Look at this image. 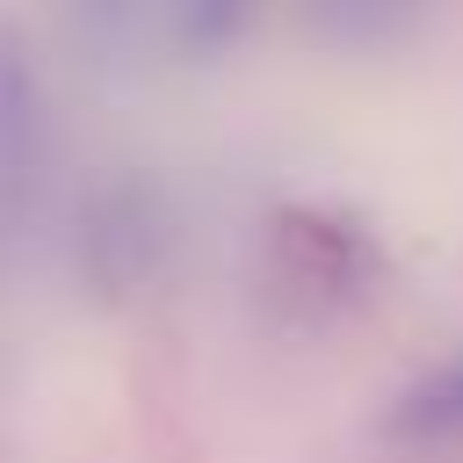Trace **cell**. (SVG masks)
Here are the masks:
<instances>
[{
  "label": "cell",
  "mask_w": 463,
  "mask_h": 463,
  "mask_svg": "<svg viewBox=\"0 0 463 463\" xmlns=\"http://www.w3.org/2000/svg\"><path fill=\"white\" fill-rule=\"evenodd\" d=\"M166 22H174V43L195 51V58H217L246 36L253 22V0H166Z\"/></svg>",
  "instance_id": "8992f818"
},
{
  "label": "cell",
  "mask_w": 463,
  "mask_h": 463,
  "mask_svg": "<svg viewBox=\"0 0 463 463\" xmlns=\"http://www.w3.org/2000/svg\"><path fill=\"white\" fill-rule=\"evenodd\" d=\"M166 253H174V210H166V188L137 166L109 174L87 203H80V224H72V275L101 297V304H130L137 289H152L166 275Z\"/></svg>",
  "instance_id": "6da1fadb"
},
{
  "label": "cell",
  "mask_w": 463,
  "mask_h": 463,
  "mask_svg": "<svg viewBox=\"0 0 463 463\" xmlns=\"http://www.w3.org/2000/svg\"><path fill=\"white\" fill-rule=\"evenodd\" d=\"M427 14H434V0H304V29L354 58L412 43L427 29Z\"/></svg>",
  "instance_id": "5b68a950"
},
{
  "label": "cell",
  "mask_w": 463,
  "mask_h": 463,
  "mask_svg": "<svg viewBox=\"0 0 463 463\" xmlns=\"http://www.w3.org/2000/svg\"><path fill=\"white\" fill-rule=\"evenodd\" d=\"M275 239H282V253H297L289 275H297V289H311V297H318V282L354 297L362 275H369V239H362V224H333V210H318V203L282 210Z\"/></svg>",
  "instance_id": "277c9868"
},
{
  "label": "cell",
  "mask_w": 463,
  "mask_h": 463,
  "mask_svg": "<svg viewBox=\"0 0 463 463\" xmlns=\"http://www.w3.org/2000/svg\"><path fill=\"white\" fill-rule=\"evenodd\" d=\"M376 441L412 449V456H456L463 449V347L427 362L420 376H405L383 412H376Z\"/></svg>",
  "instance_id": "3957f363"
},
{
  "label": "cell",
  "mask_w": 463,
  "mask_h": 463,
  "mask_svg": "<svg viewBox=\"0 0 463 463\" xmlns=\"http://www.w3.org/2000/svg\"><path fill=\"white\" fill-rule=\"evenodd\" d=\"M51 166V94L22 29H0V210H14Z\"/></svg>",
  "instance_id": "7a4b0ae2"
}]
</instances>
